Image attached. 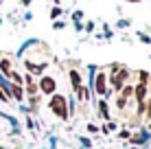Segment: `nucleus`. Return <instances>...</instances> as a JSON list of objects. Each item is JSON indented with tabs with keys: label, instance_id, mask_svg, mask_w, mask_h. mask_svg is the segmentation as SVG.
I'll use <instances>...</instances> for the list:
<instances>
[{
	"label": "nucleus",
	"instance_id": "obj_1",
	"mask_svg": "<svg viewBox=\"0 0 151 149\" xmlns=\"http://www.w3.org/2000/svg\"><path fill=\"white\" fill-rule=\"evenodd\" d=\"M50 110H53L59 119H66V116H68V112H66V101H64V96H59V94H55L53 99H50Z\"/></svg>",
	"mask_w": 151,
	"mask_h": 149
},
{
	"label": "nucleus",
	"instance_id": "obj_2",
	"mask_svg": "<svg viewBox=\"0 0 151 149\" xmlns=\"http://www.w3.org/2000/svg\"><path fill=\"white\" fill-rule=\"evenodd\" d=\"M40 88H42V92H46V94H53V92H55V79L44 77V79L40 81Z\"/></svg>",
	"mask_w": 151,
	"mask_h": 149
},
{
	"label": "nucleus",
	"instance_id": "obj_3",
	"mask_svg": "<svg viewBox=\"0 0 151 149\" xmlns=\"http://www.w3.org/2000/svg\"><path fill=\"white\" fill-rule=\"evenodd\" d=\"M123 79H127V70H118L116 73V77H114V88H121Z\"/></svg>",
	"mask_w": 151,
	"mask_h": 149
},
{
	"label": "nucleus",
	"instance_id": "obj_4",
	"mask_svg": "<svg viewBox=\"0 0 151 149\" xmlns=\"http://www.w3.org/2000/svg\"><path fill=\"white\" fill-rule=\"evenodd\" d=\"M96 92L99 94H105V75L96 77Z\"/></svg>",
	"mask_w": 151,
	"mask_h": 149
},
{
	"label": "nucleus",
	"instance_id": "obj_5",
	"mask_svg": "<svg viewBox=\"0 0 151 149\" xmlns=\"http://www.w3.org/2000/svg\"><path fill=\"white\" fill-rule=\"evenodd\" d=\"M145 94H147V88H145V83H140L136 88V96H138V103H142L145 101Z\"/></svg>",
	"mask_w": 151,
	"mask_h": 149
},
{
	"label": "nucleus",
	"instance_id": "obj_6",
	"mask_svg": "<svg viewBox=\"0 0 151 149\" xmlns=\"http://www.w3.org/2000/svg\"><path fill=\"white\" fill-rule=\"evenodd\" d=\"M70 81H72V86H75L77 90L81 88V79H79V73H75V70H72V73H70Z\"/></svg>",
	"mask_w": 151,
	"mask_h": 149
},
{
	"label": "nucleus",
	"instance_id": "obj_7",
	"mask_svg": "<svg viewBox=\"0 0 151 149\" xmlns=\"http://www.w3.org/2000/svg\"><path fill=\"white\" fill-rule=\"evenodd\" d=\"M11 92H13V96H15V99H22V88L13 86V88H11Z\"/></svg>",
	"mask_w": 151,
	"mask_h": 149
},
{
	"label": "nucleus",
	"instance_id": "obj_8",
	"mask_svg": "<svg viewBox=\"0 0 151 149\" xmlns=\"http://www.w3.org/2000/svg\"><path fill=\"white\" fill-rule=\"evenodd\" d=\"M0 68H2L4 73L9 75V61H7V59H2V61H0Z\"/></svg>",
	"mask_w": 151,
	"mask_h": 149
},
{
	"label": "nucleus",
	"instance_id": "obj_9",
	"mask_svg": "<svg viewBox=\"0 0 151 149\" xmlns=\"http://www.w3.org/2000/svg\"><path fill=\"white\" fill-rule=\"evenodd\" d=\"M147 79H149L147 73H140V83H147Z\"/></svg>",
	"mask_w": 151,
	"mask_h": 149
},
{
	"label": "nucleus",
	"instance_id": "obj_10",
	"mask_svg": "<svg viewBox=\"0 0 151 149\" xmlns=\"http://www.w3.org/2000/svg\"><path fill=\"white\" fill-rule=\"evenodd\" d=\"M132 92H134V90L129 88V86H125V90H123V96H129V94H132Z\"/></svg>",
	"mask_w": 151,
	"mask_h": 149
},
{
	"label": "nucleus",
	"instance_id": "obj_11",
	"mask_svg": "<svg viewBox=\"0 0 151 149\" xmlns=\"http://www.w3.org/2000/svg\"><path fill=\"white\" fill-rule=\"evenodd\" d=\"M101 114L107 116V105H105V103H101Z\"/></svg>",
	"mask_w": 151,
	"mask_h": 149
},
{
	"label": "nucleus",
	"instance_id": "obj_12",
	"mask_svg": "<svg viewBox=\"0 0 151 149\" xmlns=\"http://www.w3.org/2000/svg\"><path fill=\"white\" fill-rule=\"evenodd\" d=\"M147 116L151 119V101H149V105H147Z\"/></svg>",
	"mask_w": 151,
	"mask_h": 149
}]
</instances>
